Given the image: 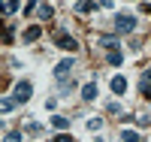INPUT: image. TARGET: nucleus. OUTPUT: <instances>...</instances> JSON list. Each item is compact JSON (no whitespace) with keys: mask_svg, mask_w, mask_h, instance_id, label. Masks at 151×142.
Listing matches in <instances>:
<instances>
[{"mask_svg":"<svg viewBox=\"0 0 151 142\" xmlns=\"http://www.w3.org/2000/svg\"><path fill=\"white\" fill-rule=\"evenodd\" d=\"M18 9V0H3V15H12Z\"/></svg>","mask_w":151,"mask_h":142,"instance_id":"dca6fc26","label":"nucleus"},{"mask_svg":"<svg viewBox=\"0 0 151 142\" xmlns=\"http://www.w3.org/2000/svg\"><path fill=\"white\" fill-rule=\"evenodd\" d=\"M3 142H21V133H18V130H9V133L3 136Z\"/></svg>","mask_w":151,"mask_h":142,"instance_id":"f3484780","label":"nucleus"},{"mask_svg":"<svg viewBox=\"0 0 151 142\" xmlns=\"http://www.w3.org/2000/svg\"><path fill=\"white\" fill-rule=\"evenodd\" d=\"M100 45L109 48V51H115L118 48V40H115V36H100Z\"/></svg>","mask_w":151,"mask_h":142,"instance_id":"ddd939ff","label":"nucleus"},{"mask_svg":"<svg viewBox=\"0 0 151 142\" xmlns=\"http://www.w3.org/2000/svg\"><path fill=\"white\" fill-rule=\"evenodd\" d=\"M15 103H18L15 97H3V100H0V112H9L12 106H15Z\"/></svg>","mask_w":151,"mask_h":142,"instance_id":"2eb2a0df","label":"nucleus"},{"mask_svg":"<svg viewBox=\"0 0 151 142\" xmlns=\"http://www.w3.org/2000/svg\"><path fill=\"white\" fill-rule=\"evenodd\" d=\"M30 97H33V85H30V82H18V85H15V100H18V103H27Z\"/></svg>","mask_w":151,"mask_h":142,"instance_id":"f03ea898","label":"nucleus"},{"mask_svg":"<svg viewBox=\"0 0 151 142\" xmlns=\"http://www.w3.org/2000/svg\"><path fill=\"white\" fill-rule=\"evenodd\" d=\"M55 142H73V136H70V133H58Z\"/></svg>","mask_w":151,"mask_h":142,"instance_id":"6ab92c4d","label":"nucleus"},{"mask_svg":"<svg viewBox=\"0 0 151 142\" xmlns=\"http://www.w3.org/2000/svg\"><path fill=\"white\" fill-rule=\"evenodd\" d=\"M106 61H109V67H121V61H124V55H121V51L115 48V51H109V55H106Z\"/></svg>","mask_w":151,"mask_h":142,"instance_id":"1a4fd4ad","label":"nucleus"},{"mask_svg":"<svg viewBox=\"0 0 151 142\" xmlns=\"http://www.w3.org/2000/svg\"><path fill=\"white\" fill-rule=\"evenodd\" d=\"M139 91H142V94H145V97L151 100V70H145V73H142V82H139Z\"/></svg>","mask_w":151,"mask_h":142,"instance_id":"39448f33","label":"nucleus"},{"mask_svg":"<svg viewBox=\"0 0 151 142\" xmlns=\"http://www.w3.org/2000/svg\"><path fill=\"white\" fill-rule=\"evenodd\" d=\"M100 127H103V118H91L88 121V130H100Z\"/></svg>","mask_w":151,"mask_h":142,"instance_id":"a211bd4d","label":"nucleus"},{"mask_svg":"<svg viewBox=\"0 0 151 142\" xmlns=\"http://www.w3.org/2000/svg\"><path fill=\"white\" fill-rule=\"evenodd\" d=\"M115 30L118 33H133L136 30V18L127 15V12H118V15H115Z\"/></svg>","mask_w":151,"mask_h":142,"instance_id":"f257e3e1","label":"nucleus"},{"mask_svg":"<svg viewBox=\"0 0 151 142\" xmlns=\"http://www.w3.org/2000/svg\"><path fill=\"white\" fill-rule=\"evenodd\" d=\"M121 142H142V139H139L136 130H127V127H124V130H121Z\"/></svg>","mask_w":151,"mask_h":142,"instance_id":"9b49d317","label":"nucleus"},{"mask_svg":"<svg viewBox=\"0 0 151 142\" xmlns=\"http://www.w3.org/2000/svg\"><path fill=\"white\" fill-rule=\"evenodd\" d=\"M52 127H55V130H67V127H70V118H64V115H55V118H52Z\"/></svg>","mask_w":151,"mask_h":142,"instance_id":"9d476101","label":"nucleus"},{"mask_svg":"<svg viewBox=\"0 0 151 142\" xmlns=\"http://www.w3.org/2000/svg\"><path fill=\"white\" fill-rule=\"evenodd\" d=\"M73 73V58H67V61H60L58 67H55V79L58 82H67V76Z\"/></svg>","mask_w":151,"mask_h":142,"instance_id":"7ed1b4c3","label":"nucleus"},{"mask_svg":"<svg viewBox=\"0 0 151 142\" xmlns=\"http://www.w3.org/2000/svg\"><path fill=\"white\" fill-rule=\"evenodd\" d=\"M112 91L124 94V91H127V79H124V76H115V79H112Z\"/></svg>","mask_w":151,"mask_h":142,"instance_id":"6e6552de","label":"nucleus"},{"mask_svg":"<svg viewBox=\"0 0 151 142\" xmlns=\"http://www.w3.org/2000/svg\"><path fill=\"white\" fill-rule=\"evenodd\" d=\"M55 45L64 48V51H76V48H79V43H76L73 36H67V33H58V36H55Z\"/></svg>","mask_w":151,"mask_h":142,"instance_id":"20e7f679","label":"nucleus"},{"mask_svg":"<svg viewBox=\"0 0 151 142\" xmlns=\"http://www.w3.org/2000/svg\"><path fill=\"white\" fill-rule=\"evenodd\" d=\"M36 15H40L42 21H48V18H52V15H55V9H52V6H48V3H42L40 9H36Z\"/></svg>","mask_w":151,"mask_h":142,"instance_id":"4468645a","label":"nucleus"},{"mask_svg":"<svg viewBox=\"0 0 151 142\" xmlns=\"http://www.w3.org/2000/svg\"><path fill=\"white\" fill-rule=\"evenodd\" d=\"M40 36H42V27H36V24H33V27L24 30V43H36Z\"/></svg>","mask_w":151,"mask_h":142,"instance_id":"0eeeda50","label":"nucleus"},{"mask_svg":"<svg viewBox=\"0 0 151 142\" xmlns=\"http://www.w3.org/2000/svg\"><path fill=\"white\" fill-rule=\"evenodd\" d=\"M94 9V0H79V3H76V12H79V15H85V12H91Z\"/></svg>","mask_w":151,"mask_h":142,"instance_id":"f8f14e48","label":"nucleus"},{"mask_svg":"<svg viewBox=\"0 0 151 142\" xmlns=\"http://www.w3.org/2000/svg\"><path fill=\"white\" fill-rule=\"evenodd\" d=\"M82 100H88V103L97 100V82H88V85L82 88Z\"/></svg>","mask_w":151,"mask_h":142,"instance_id":"423d86ee","label":"nucleus"}]
</instances>
